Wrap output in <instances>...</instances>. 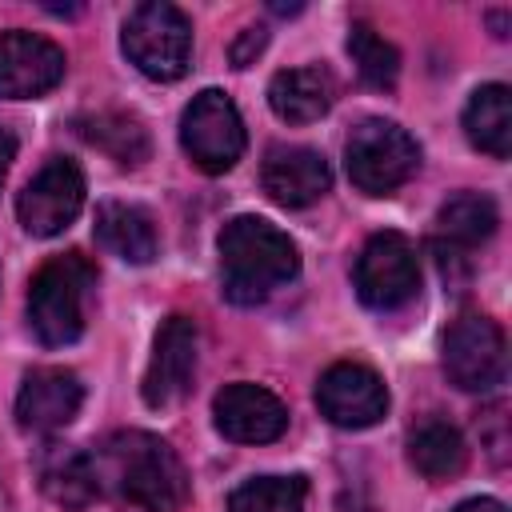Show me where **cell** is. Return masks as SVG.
Here are the masks:
<instances>
[{"label": "cell", "mask_w": 512, "mask_h": 512, "mask_svg": "<svg viewBox=\"0 0 512 512\" xmlns=\"http://www.w3.org/2000/svg\"><path fill=\"white\" fill-rule=\"evenodd\" d=\"M220 276L232 304H260L300 272V252L284 228L264 216H232L220 228Z\"/></svg>", "instance_id": "2"}, {"label": "cell", "mask_w": 512, "mask_h": 512, "mask_svg": "<svg viewBox=\"0 0 512 512\" xmlns=\"http://www.w3.org/2000/svg\"><path fill=\"white\" fill-rule=\"evenodd\" d=\"M80 136L88 144H96L100 152H108L116 164H144L148 160V132L136 116H124V112H96V116H84L76 120Z\"/></svg>", "instance_id": "22"}, {"label": "cell", "mask_w": 512, "mask_h": 512, "mask_svg": "<svg viewBox=\"0 0 512 512\" xmlns=\"http://www.w3.org/2000/svg\"><path fill=\"white\" fill-rule=\"evenodd\" d=\"M408 460L424 480H452L468 464V444L448 420H420L408 432Z\"/></svg>", "instance_id": "20"}, {"label": "cell", "mask_w": 512, "mask_h": 512, "mask_svg": "<svg viewBox=\"0 0 512 512\" xmlns=\"http://www.w3.org/2000/svg\"><path fill=\"white\" fill-rule=\"evenodd\" d=\"M96 240L128 264H152L160 248L152 216L140 204H124V200H104L96 208Z\"/></svg>", "instance_id": "18"}, {"label": "cell", "mask_w": 512, "mask_h": 512, "mask_svg": "<svg viewBox=\"0 0 512 512\" xmlns=\"http://www.w3.org/2000/svg\"><path fill=\"white\" fill-rule=\"evenodd\" d=\"M120 48L148 80L172 84L192 64V20L168 0H144L128 12Z\"/></svg>", "instance_id": "4"}, {"label": "cell", "mask_w": 512, "mask_h": 512, "mask_svg": "<svg viewBox=\"0 0 512 512\" xmlns=\"http://www.w3.org/2000/svg\"><path fill=\"white\" fill-rule=\"evenodd\" d=\"M480 436H484V448L492 452V460L504 464V448H508V436H504V404H492L480 416Z\"/></svg>", "instance_id": "25"}, {"label": "cell", "mask_w": 512, "mask_h": 512, "mask_svg": "<svg viewBox=\"0 0 512 512\" xmlns=\"http://www.w3.org/2000/svg\"><path fill=\"white\" fill-rule=\"evenodd\" d=\"M264 44H268V32H264V28H244V32L232 40L228 56H232L236 68H248V64H256V56L264 52Z\"/></svg>", "instance_id": "26"}, {"label": "cell", "mask_w": 512, "mask_h": 512, "mask_svg": "<svg viewBox=\"0 0 512 512\" xmlns=\"http://www.w3.org/2000/svg\"><path fill=\"white\" fill-rule=\"evenodd\" d=\"M356 296L372 312H396L416 300L420 292V260L408 236L400 232H376L356 256Z\"/></svg>", "instance_id": "7"}, {"label": "cell", "mask_w": 512, "mask_h": 512, "mask_svg": "<svg viewBox=\"0 0 512 512\" xmlns=\"http://www.w3.org/2000/svg\"><path fill=\"white\" fill-rule=\"evenodd\" d=\"M212 420H216L220 436H228L236 444H268V440L284 436L288 408L276 392H268L260 384H248V380H236V384H224L216 392Z\"/></svg>", "instance_id": "13"}, {"label": "cell", "mask_w": 512, "mask_h": 512, "mask_svg": "<svg viewBox=\"0 0 512 512\" xmlns=\"http://www.w3.org/2000/svg\"><path fill=\"white\" fill-rule=\"evenodd\" d=\"M348 180L368 196H392L420 168V144L392 120L368 116L348 132L344 144Z\"/></svg>", "instance_id": "5"}, {"label": "cell", "mask_w": 512, "mask_h": 512, "mask_svg": "<svg viewBox=\"0 0 512 512\" xmlns=\"http://www.w3.org/2000/svg\"><path fill=\"white\" fill-rule=\"evenodd\" d=\"M452 512H504V504H500V500H492V496H476V500L456 504Z\"/></svg>", "instance_id": "28"}, {"label": "cell", "mask_w": 512, "mask_h": 512, "mask_svg": "<svg viewBox=\"0 0 512 512\" xmlns=\"http://www.w3.org/2000/svg\"><path fill=\"white\" fill-rule=\"evenodd\" d=\"M444 372L460 392H492L508 376V344L492 316L464 312L444 336Z\"/></svg>", "instance_id": "8"}, {"label": "cell", "mask_w": 512, "mask_h": 512, "mask_svg": "<svg viewBox=\"0 0 512 512\" xmlns=\"http://www.w3.org/2000/svg\"><path fill=\"white\" fill-rule=\"evenodd\" d=\"M268 104L284 124H312L332 108V76L320 64L284 68L268 80Z\"/></svg>", "instance_id": "17"}, {"label": "cell", "mask_w": 512, "mask_h": 512, "mask_svg": "<svg viewBox=\"0 0 512 512\" xmlns=\"http://www.w3.org/2000/svg\"><path fill=\"white\" fill-rule=\"evenodd\" d=\"M100 488L112 484L120 500L144 512H180L188 500V472L176 448L152 432L128 428L100 444L92 456Z\"/></svg>", "instance_id": "1"}, {"label": "cell", "mask_w": 512, "mask_h": 512, "mask_svg": "<svg viewBox=\"0 0 512 512\" xmlns=\"http://www.w3.org/2000/svg\"><path fill=\"white\" fill-rule=\"evenodd\" d=\"M64 48L48 36L8 28L0 32V96L36 100L64 80Z\"/></svg>", "instance_id": "11"}, {"label": "cell", "mask_w": 512, "mask_h": 512, "mask_svg": "<svg viewBox=\"0 0 512 512\" xmlns=\"http://www.w3.org/2000/svg\"><path fill=\"white\" fill-rule=\"evenodd\" d=\"M96 288V268L80 252L52 256L28 284V328L44 348H64L84 336L88 296Z\"/></svg>", "instance_id": "3"}, {"label": "cell", "mask_w": 512, "mask_h": 512, "mask_svg": "<svg viewBox=\"0 0 512 512\" xmlns=\"http://www.w3.org/2000/svg\"><path fill=\"white\" fill-rule=\"evenodd\" d=\"M348 56L356 64V76L368 84V88H396V76H400V52L372 28V24H352L348 32Z\"/></svg>", "instance_id": "23"}, {"label": "cell", "mask_w": 512, "mask_h": 512, "mask_svg": "<svg viewBox=\"0 0 512 512\" xmlns=\"http://www.w3.org/2000/svg\"><path fill=\"white\" fill-rule=\"evenodd\" d=\"M196 352H200L196 320H188L180 312L168 316L156 332L152 360H148V372H144V404L148 408H168L192 388Z\"/></svg>", "instance_id": "12"}, {"label": "cell", "mask_w": 512, "mask_h": 512, "mask_svg": "<svg viewBox=\"0 0 512 512\" xmlns=\"http://www.w3.org/2000/svg\"><path fill=\"white\" fill-rule=\"evenodd\" d=\"M84 208V172L68 156H52L16 196V216L28 236H60Z\"/></svg>", "instance_id": "9"}, {"label": "cell", "mask_w": 512, "mask_h": 512, "mask_svg": "<svg viewBox=\"0 0 512 512\" xmlns=\"http://www.w3.org/2000/svg\"><path fill=\"white\" fill-rule=\"evenodd\" d=\"M180 144L200 172H208V176L228 172L244 156V144H248L236 104L220 88L196 92L180 116Z\"/></svg>", "instance_id": "6"}, {"label": "cell", "mask_w": 512, "mask_h": 512, "mask_svg": "<svg viewBox=\"0 0 512 512\" xmlns=\"http://www.w3.org/2000/svg\"><path fill=\"white\" fill-rule=\"evenodd\" d=\"M316 408L336 428H352V432L372 428L388 412V388L368 364L340 360V364L324 368V376L316 384Z\"/></svg>", "instance_id": "10"}, {"label": "cell", "mask_w": 512, "mask_h": 512, "mask_svg": "<svg viewBox=\"0 0 512 512\" xmlns=\"http://www.w3.org/2000/svg\"><path fill=\"white\" fill-rule=\"evenodd\" d=\"M304 476H256L228 496V512H304Z\"/></svg>", "instance_id": "24"}, {"label": "cell", "mask_w": 512, "mask_h": 512, "mask_svg": "<svg viewBox=\"0 0 512 512\" xmlns=\"http://www.w3.org/2000/svg\"><path fill=\"white\" fill-rule=\"evenodd\" d=\"M12 160H16V136L8 128H0V188H4V176H8Z\"/></svg>", "instance_id": "27"}, {"label": "cell", "mask_w": 512, "mask_h": 512, "mask_svg": "<svg viewBox=\"0 0 512 512\" xmlns=\"http://www.w3.org/2000/svg\"><path fill=\"white\" fill-rule=\"evenodd\" d=\"M84 384L68 368H32L16 392V424L24 432H56L76 420Z\"/></svg>", "instance_id": "15"}, {"label": "cell", "mask_w": 512, "mask_h": 512, "mask_svg": "<svg viewBox=\"0 0 512 512\" xmlns=\"http://www.w3.org/2000/svg\"><path fill=\"white\" fill-rule=\"evenodd\" d=\"M464 136L472 148L504 160L512 152V92L504 84H480L464 104Z\"/></svg>", "instance_id": "19"}, {"label": "cell", "mask_w": 512, "mask_h": 512, "mask_svg": "<svg viewBox=\"0 0 512 512\" xmlns=\"http://www.w3.org/2000/svg\"><path fill=\"white\" fill-rule=\"evenodd\" d=\"M500 224L496 200L484 192H456L440 204L436 212V232L452 244V248H476L484 244Z\"/></svg>", "instance_id": "21"}, {"label": "cell", "mask_w": 512, "mask_h": 512, "mask_svg": "<svg viewBox=\"0 0 512 512\" xmlns=\"http://www.w3.org/2000/svg\"><path fill=\"white\" fill-rule=\"evenodd\" d=\"M260 188L280 208H308L332 188V168L316 148L276 144L260 164Z\"/></svg>", "instance_id": "14"}, {"label": "cell", "mask_w": 512, "mask_h": 512, "mask_svg": "<svg viewBox=\"0 0 512 512\" xmlns=\"http://www.w3.org/2000/svg\"><path fill=\"white\" fill-rule=\"evenodd\" d=\"M36 476H40V492L60 508H88L96 500V492H100L92 456L80 452V448H68V444L40 448Z\"/></svg>", "instance_id": "16"}]
</instances>
